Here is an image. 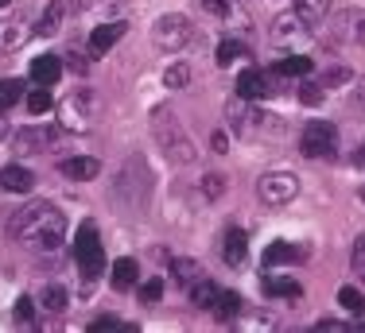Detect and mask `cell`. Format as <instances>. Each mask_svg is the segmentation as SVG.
Masks as SVG:
<instances>
[{"mask_svg": "<svg viewBox=\"0 0 365 333\" xmlns=\"http://www.w3.org/2000/svg\"><path fill=\"white\" fill-rule=\"evenodd\" d=\"M8 233L20 236L24 244H31V248H51L55 252L58 244H63L66 217L58 213L51 201H31V206H24L20 213L8 221Z\"/></svg>", "mask_w": 365, "mask_h": 333, "instance_id": "1", "label": "cell"}, {"mask_svg": "<svg viewBox=\"0 0 365 333\" xmlns=\"http://www.w3.org/2000/svg\"><path fill=\"white\" fill-rule=\"evenodd\" d=\"M74 260H78V271H82L86 279L106 275V248H101V236H98V225L93 221H86L82 229H78Z\"/></svg>", "mask_w": 365, "mask_h": 333, "instance_id": "2", "label": "cell"}, {"mask_svg": "<svg viewBox=\"0 0 365 333\" xmlns=\"http://www.w3.org/2000/svg\"><path fill=\"white\" fill-rule=\"evenodd\" d=\"M152 128H155V136H160L163 152H168L175 163H195V144L187 139V132L179 128V120L171 117L168 109H155V120H152Z\"/></svg>", "mask_w": 365, "mask_h": 333, "instance_id": "3", "label": "cell"}, {"mask_svg": "<svg viewBox=\"0 0 365 333\" xmlns=\"http://www.w3.org/2000/svg\"><path fill=\"white\" fill-rule=\"evenodd\" d=\"M299 144H303V155H307V159H330V155L338 152V128L330 125V120H311V125L303 128Z\"/></svg>", "mask_w": 365, "mask_h": 333, "instance_id": "4", "label": "cell"}, {"mask_svg": "<svg viewBox=\"0 0 365 333\" xmlns=\"http://www.w3.org/2000/svg\"><path fill=\"white\" fill-rule=\"evenodd\" d=\"M257 194H260V201H268V206H288V201L299 194V179L288 171H272L257 182Z\"/></svg>", "mask_w": 365, "mask_h": 333, "instance_id": "5", "label": "cell"}, {"mask_svg": "<svg viewBox=\"0 0 365 333\" xmlns=\"http://www.w3.org/2000/svg\"><path fill=\"white\" fill-rule=\"evenodd\" d=\"M155 43H160L163 51H179V47H187L190 43V20L187 16H179V12H168V16H160L155 20Z\"/></svg>", "mask_w": 365, "mask_h": 333, "instance_id": "6", "label": "cell"}, {"mask_svg": "<svg viewBox=\"0 0 365 333\" xmlns=\"http://www.w3.org/2000/svg\"><path fill=\"white\" fill-rule=\"evenodd\" d=\"M311 31H307V20L295 12H284L272 20V43L276 47H288V51H299V43H307Z\"/></svg>", "mask_w": 365, "mask_h": 333, "instance_id": "7", "label": "cell"}, {"mask_svg": "<svg viewBox=\"0 0 365 333\" xmlns=\"http://www.w3.org/2000/svg\"><path fill=\"white\" fill-rule=\"evenodd\" d=\"M90 105H93L90 93H74V97L63 105V125H66V128H74V132L90 128Z\"/></svg>", "mask_w": 365, "mask_h": 333, "instance_id": "8", "label": "cell"}, {"mask_svg": "<svg viewBox=\"0 0 365 333\" xmlns=\"http://www.w3.org/2000/svg\"><path fill=\"white\" fill-rule=\"evenodd\" d=\"M268 74L264 70H241L237 74V97H245V101H260V97H268Z\"/></svg>", "mask_w": 365, "mask_h": 333, "instance_id": "9", "label": "cell"}, {"mask_svg": "<svg viewBox=\"0 0 365 333\" xmlns=\"http://www.w3.org/2000/svg\"><path fill=\"white\" fill-rule=\"evenodd\" d=\"M58 78H63V58L58 55H39V58H31V82L36 85H55Z\"/></svg>", "mask_w": 365, "mask_h": 333, "instance_id": "10", "label": "cell"}, {"mask_svg": "<svg viewBox=\"0 0 365 333\" xmlns=\"http://www.w3.org/2000/svg\"><path fill=\"white\" fill-rule=\"evenodd\" d=\"M36 186V174L28 171V166L12 163L0 171V190H8V194H28V190Z\"/></svg>", "mask_w": 365, "mask_h": 333, "instance_id": "11", "label": "cell"}, {"mask_svg": "<svg viewBox=\"0 0 365 333\" xmlns=\"http://www.w3.org/2000/svg\"><path fill=\"white\" fill-rule=\"evenodd\" d=\"M307 252L299 248V244H288V240H276L264 248V268H284V264H295V260H303Z\"/></svg>", "mask_w": 365, "mask_h": 333, "instance_id": "12", "label": "cell"}, {"mask_svg": "<svg viewBox=\"0 0 365 333\" xmlns=\"http://www.w3.org/2000/svg\"><path fill=\"white\" fill-rule=\"evenodd\" d=\"M120 35H125V23H101V28H93L90 35V55H106L109 47H117Z\"/></svg>", "mask_w": 365, "mask_h": 333, "instance_id": "13", "label": "cell"}, {"mask_svg": "<svg viewBox=\"0 0 365 333\" xmlns=\"http://www.w3.org/2000/svg\"><path fill=\"white\" fill-rule=\"evenodd\" d=\"M260 291H264V295H272V299H299V295H303V287H299V279L264 275V279H260Z\"/></svg>", "mask_w": 365, "mask_h": 333, "instance_id": "14", "label": "cell"}, {"mask_svg": "<svg viewBox=\"0 0 365 333\" xmlns=\"http://www.w3.org/2000/svg\"><path fill=\"white\" fill-rule=\"evenodd\" d=\"M222 256H225V264H230V268L245 264V256H249V236L241 233V229H230V233H225V248H222Z\"/></svg>", "mask_w": 365, "mask_h": 333, "instance_id": "15", "label": "cell"}, {"mask_svg": "<svg viewBox=\"0 0 365 333\" xmlns=\"http://www.w3.org/2000/svg\"><path fill=\"white\" fill-rule=\"evenodd\" d=\"M63 174H66V179H78V182L98 179V174H101V163L90 159V155H78V159H66V163H63Z\"/></svg>", "mask_w": 365, "mask_h": 333, "instance_id": "16", "label": "cell"}, {"mask_svg": "<svg viewBox=\"0 0 365 333\" xmlns=\"http://www.w3.org/2000/svg\"><path fill=\"white\" fill-rule=\"evenodd\" d=\"M136 275H140V268H136V260H117L109 271V283H113V291H128V287L136 283Z\"/></svg>", "mask_w": 365, "mask_h": 333, "instance_id": "17", "label": "cell"}, {"mask_svg": "<svg viewBox=\"0 0 365 333\" xmlns=\"http://www.w3.org/2000/svg\"><path fill=\"white\" fill-rule=\"evenodd\" d=\"M24 39H28V23L24 20H0V47L4 51H16Z\"/></svg>", "mask_w": 365, "mask_h": 333, "instance_id": "18", "label": "cell"}, {"mask_svg": "<svg viewBox=\"0 0 365 333\" xmlns=\"http://www.w3.org/2000/svg\"><path fill=\"white\" fill-rule=\"evenodd\" d=\"M276 74H284V78H307L311 74V58L299 55V51H292L288 58H280V63H276Z\"/></svg>", "mask_w": 365, "mask_h": 333, "instance_id": "19", "label": "cell"}, {"mask_svg": "<svg viewBox=\"0 0 365 333\" xmlns=\"http://www.w3.org/2000/svg\"><path fill=\"white\" fill-rule=\"evenodd\" d=\"M187 291H190V302H195V306H202V310H210V306H214V299H218V291H222V287H214L210 279L202 275L198 283H190Z\"/></svg>", "mask_w": 365, "mask_h": 333, "instance_id": "20", "label": "cell"}, {"mask_svg": "<svg viewBox=\"0 0 365 333\" xmlns=\"http://www.w3.org/2000/svg\"><path fill=\"white\" fill-rule=\"evenodd\" d=\"M241 306H245V302H241V295H237V291H218V299H214L210 310L218 314V318L230 322V318H237V314H241Z\"/></svg>", "mask_w": 365, "mask_h": 333, "instance_id": "21", "label": "cell"}, {"mask_svg": "<svg viewBox=\"0 0 365 333\" xmlns=\"http://www.w3.org/2000/svg\"><path fill=\"white\" fill-rule=\"evenodd\" d=\"M330 12V0H295V16H303L307 23H319Z\"/></svg>", "mask_w": 365, "mask_h": 333, "instance_id": "22", "label": "cell"}, {"mask_svg": "<svg viewBox=\"0 0 365 333\" xmlns=\"http://www.w3.org/2000/svg\"><path fill=\"white\" fill-rule=\"evenodd\" d=\"M171 271H175V279L182 287H190V283H198L202 279V268L195 264V260H171Z\"/></svg>", "mask_w": 365, "mask_h": 333, "instance_id": "23", "label": "cell"}, {"mask_svg": "<svg viewBox=\"0 0 365 333\" xmlns=\"http://www.w3.org/2000/svg\"><path fill=\"white\" fill-rule=\"evenodd\" d=\"M43 310H51V314H63L66 310V291L58 283H51V287H43Z\"/></svg>", "mask_w": 365, "mask_h": 333, "instance_id": "24", "label": "cell"}, {"mask_svg": "<svg viewBox=\"0 0 365 333\" xmlns=\"http://www.w3.org/2000/svg\"><path fill=\"white\" fill-rule=\"evenodd\" d=\"M20 93H24V82L4 78V82H0V109H12V105L20 101Z\"/></svg>", "mask_w": 365, "mask_h": 333, "instance_id": "25", "label": "cell"}, {"mask_svg": "<svg viewBox=\"0 0 365 333\" xmlns=\"http://www.w3.org/2000/svg\"><path fill=\"white\" fill-rule=\"evenodd\" d=\"M58 23H63V4H51L47 12H43V20H39V35H55L58 31Z\"/></svg>", "mask_w": 365, "mask_h": 333, "instance_id": "26", "label": "cell"}, {"mask_svg": "<svg viewBox=\"0 0 365 333\" xmlns=\"http://www.w3.org/2000/svg\"><path fill=\"white\" fill-rule=\"evenodd\" d=\"M47 109H51V93H47V85L31 90V93H28V112H31V117H43Z\"/></svg>", "mask_w": 365, "mask_h": 333, "instance_id": "27", "label": "cell"}, {"mask_svg": "<svg viewBox=\"0 0 365 333\" xmlns=\"http://www.w3.org/2000/svg\"><path fill=\"white\" fill-rule=\"evenodd\" d=\"M43 144H51V132H20V152L24 155H36Z\"/></svg>", "mask_w": 365, "mask_h": 333, "instance_id": "28", "label": "cell"}, {"mask_svg": "<svg viewBox=\"0 0 365 333\" xmlns=\"http://www.w3.org/2000/svg\"><path fill=\"white\" fill-rule=\"evenodd\" d=\"M338 302H342L350 314H358L361 306H365V299H361V291H358V287H342V291H338Z\"/></svg>", "mask_w": 365, "mask_h": 333, "instance_id": "29", "label": "cell"}, {"mask_svg": "<svg viewBox=\"0 0 365 333\" xmlns=\"http://www.w3.org/2000/svg\"><path fill=\"white\" fill-rule=\"evenodd\" d=\"M163 82H168V90H182V85L190 82V70H187V66H168Z\"/></svg>", "mask_w": 365, "mask_h": 333, "instance_id": "30", "label": "cell"}, {"mask_svg": "<svg viewBox=\"0 0 365 333\" xmlns=\"http://www.w3.org/2000/svg\"><path fill=\"white\" fill-rule=\"evenodd\" d=\"M16 322H20V326H31V318H36V302L31 299H16Z\"/></svg>", "mask_w": 365, "mask_h": 333, "instance_id": "31", "label": "cell"}, {"mask_svg": "<svg viewBox=\"0 0 365 333\" xmlns=\"http://www.w3.org/2000/svg\"><path fill=\"white\" fill-rule=\"evenodd\" d=\"M202 194L206 198H222L225 194V179H222V174H206V179H202Z\"/></svg>", "mask_w": 365, "mask_h": 333, "instance_id": "32", "label": "cell"}, {"mask_svg": "<svg viewBox=\"0 0 365 333\" xmlns=\"http://www.w3.org/2000/svg\"><path fill=\"white\" fill-rule=\"evenodd\" d=\"M160 295H163V279H148L140 287V302H160Z\"/></svg>", "mask_w": 365, "mask_h": 333, "instance_id": "33", "label": "cell"}, {"mask_svg": "<svg viewBox=\"0 0 365 333\" xmlns=\"http://www.w3.org/2000/svg\"><path fill=\"white\" fill-rule=\"evenodd\" d=\"M299 101H307V105H319V101H323V85H315V82H303V85H299Z\"/></svg>", "mask_w": 365, "mask_h": 333, "instance_id": "34", "label": "cell"}, {"mask_svg": "<svg viewBox=\"0 0 365 333\" xmlns=\"http://www.w3.org/2000/svg\"><path fill=\"white\" fill-rule=\"evenodd\" d=\"M237 55H241V47H237V43H233V39H225L222 47H218V63H222V66H230V63H233V58H237Z\"/></svg>", "mask_w": 365, "mask_h": 333, "instance_id": "35", "label": "cell"}, {"mask_svg": "<svg viewBox=\"0 0 365 333\" xmlns=\"http://www.w3.org/2000/svg\"><path fill=\"white\" fill-rule=\"evenodd\" d=\"M198 4H202L206 12H214V16H225V12H230V0H198Z\"/></svg>", "mask_w": 365, "mask_h": 333, "instance_id": "36", "label": "cell"}, {"mask_svg": "<svg viewBox=\"0 0 365 333\" xmlns=\"http://www.w3.org/2000/svg\"><path fill=\"white\" fill-rule=\"evenodd\" d=\"M354 268H365V233L354 240Z\"/></svg>", "mask_w": 365, "mask_h": 333, "instance_id": "37", "label": "cell"}, {"mask_svg": "<svg viewBox=\"0 0 365 333\" xmlns=\"http://www.w3.org/2000/svg\"><path fill=\"white\" fill-rule=\"evenodd\" d=\"M90 329H120V322H117V318H98Z\"/></svg>", "mask_w": 365, "mask_h": 333, "instance_id": "38", "label": "cell"}, {"mask_svg": "<svg viewBox=\"0 0 365 333\" xmlns=\"http://www.w3.org/2000/svg\"><path fill=\"white\" fill-rule=\"evenodd\" d=\"M8 136V120H4V109H0V139Z\"/></svg>", "mask_w": 365, "mask_h": 333, "instance_id": "39", "label": "cell"}, {"mask_svg": "<svg viewBox=\"0 0 365 333\" xmlns=\"http://www.w3.org/2000/svg\"><path fill=\"white\" fill-rule=\"evenodd\" d=\"M4 4H12V0H0V8H4Z\"/></svg>", "mask_w": 365, "mask_h": 333, "instance_id": "40", "label": "cell"}, {"mask_svg": "<svg viewBox=\"0 0 365 333\" xmlns=\"http://www.w3.org/2000/svg\"><path fill=\"white\" fill-rule=\"evenodd\" d=\"M361 198H365V190H361Z\"/></svg>", "mask_w": 365, "mask_h": 333, "instance_id": "41", "label": "cell"}]
</instances>
